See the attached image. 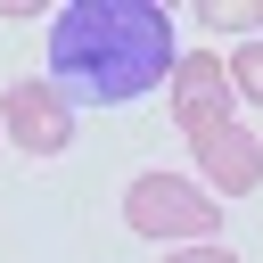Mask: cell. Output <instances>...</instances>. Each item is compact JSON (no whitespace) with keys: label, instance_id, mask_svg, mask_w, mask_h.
Masks as SVG:
<instances>
[{"label":"cell","instance_id":"obj_1","mask_svg":"<svg viewBox=\"0 0 263 263\" xmlns=\"http://www.w3.org/2000/svg\"><path fill=\"white\" fill-rule=\"evenodd\" d=\"M173 16L156 0H74L49 25V90L66 107H123L173 82Z\"/></svg>","mask_w":263,"mask_h":263},{"label":"cell","instance_id":"obj_2","mask_svg":"<svg viewBox=\"0 0 263 263\" xmlns=\"http://www.w3.org/2000/svg\"><path fill=\"white\" fill-rule=\"evenodd\" d=\"M123 222L140 238H173V247H205L222 222V197H205L189 173H140L123 189Z\"/></svg>","mask_w":263,"mask_h":263},{"label":"cell","instance_id":"obj_3","mask_svg":"<svg viewBox=\"0 0 263 263\" xmlns=\"http://www.w3.org/2000/svg\"><path fill=\"white\" fill-rule=\"evenodd\" d=\"M173 123H181L197 148L230 123V74H222V58H205V49L173 58Z\"/></svg>","mask_w":263,"mask_h":263},{"label":"cell","instance_id":"obj_4","mask_svg":"<svg viewBox=\"0 0 263 263\" xmlns=\"http://www.w3.org/2000/svg\"><path fill=\"white\" fill-rule=\"evenodd\" d=\"M0 132L25 148V156H58L74 140V107L49 90V82H8L0 90Z\"/></svg>","mask_w":263,"mask_h":263},{"label":"cell","instance_id":"obj_5","mask_svg":"<svg viewBox=\"0 0 263 263\" xmlns=\"http://www.w3.org/2000/svg\"><path fill=\"white\" fill-rule=\"evenodd\" d=\"M197 173H205L222 197H247V189L263 181V132H238V123H222V132L197 148Z\"/></svg>","mask_w":263,"mask_h":263},{"label":"cell","instance_id":"obj_6","mask_svg":"<svg viewBox=\"0 0 263 263\" xmlns=\"http://www.w3.org/2000/svg\"><path fill=\"white\" fill-rule=\"evenodd\" d=\"M222 74H230V99H247V107H263V33L238 49V58H222Z\"/></svg>","mask_w":263,"mask_h":263},{"label":"cell","instance_id":"obj_7","mask_svg":"<svg viewBox=\"0 0 263 263\" xmlns=\"http://www.w3.org/2000/svg\"><path fill=\"white\" fill-rule=\"evenodd\" d=\"M205 25H230V33H263V8L255 0H197Z\"/></svg>","mask_w":263,"mask_h":263},{"label":"cell","instance_id":"obj_8","mask_svg":"<svg viewBox=\"0 0 263 263\" xmlns=\"http://www.w3.org/2000/svg\"><path fill=\"white\" fill-rule=\"evenodd\" d=\"M164 263H238V255H230V247H222V238H205V247H173V255H164Z\"/></svg>","mask_w":263,"mask_h":263}]
</instances>
